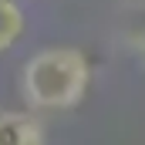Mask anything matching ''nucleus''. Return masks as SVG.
Instances as JSON below:
<instances>
[{
    "instance_id": "f257e3e1",
    "label": "nucleus",
    "mask_w": 145,
    "mask_h": 145,
    "mask_svg": "<svg viewBox=\"0 0 145 145\" xmlns=\"http://www.w3.org/2000/svg\"><path fill=\"white\" fill-rule=\"evenodd\" d=\"M91 84V61L81 47H44L20 71V95L31 108H74Z\"/></svg>"
},
{
    "instance_id": "f03ea898",
    "label": "nucleus",
    "mask_w": 145,
    "mask_h": 145,
    "mask_svg": "<svg viewBox=\"0 0 145 145\" xmlns=\"http://www.w3.org/2000/svg\"><path fill=\"white\" fill-rule=\"evenodd\" d=\"M0 145H44V128L27 111H0Z\"/></svg>"
},
{
    "instance_id": "7ed1b4c3",
    "label": "nucleus",
    "mask_w": 145,
    "mask_h": 145,
    "mask_svg": "<svg viewBox=\"0 0 145 145\" xmlns=\"http://www.w3.org/2000/svg\"><path fill=\"white\" fill-rule=\"evenodd\" d=\"M118 24H121V40L145 64V0H128L121 7V20Z\"/></svg>"
},
{
    "instance_id": "20e7f679",
    "label": "nucleus",
    "mask_w": 145,
    "mask_h": 145,
    "mask_svg": "<svg viewBox=\"0 0 145 145\" xmlns=\"http://www.w3.org/2000/svg\"><path fill=\"white\" fill-rule=\"evenodd\" d=\"M24 34V10L17 0H0V51H10Z\"/></svg>"
}]
</instances>
